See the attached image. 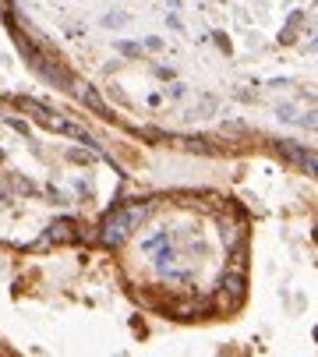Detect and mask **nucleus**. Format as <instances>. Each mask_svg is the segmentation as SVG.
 <instances>
[{
  "mask_svg": "<svg viewBox=\"0 0 318 357\" xmlns=\"http://www.w3.org/2000/svg\"><path fill=\"white\" fill-rule=\"evenodd\" d=\"M128 188L124 167L82 124L32 96L0 92V251L89 248Z\"/></svg>",
  "mask_w": 318,
  "mask_h": 357,
  "instance_id": "nucleus-3",
  "label": "nucleus"
},
{
  "mask_svg": "<svg viewBox=\"0 0 318 357\" xmlns=\"http://www.w3.org/2000/svg\"><path fill=\"white\" fill-rule=\"evenodd\" d=\"M32 68L188 149H308L315 0H0Z\"/></svg>",
  "mask_w": 318,
  "mask_h": 357,
  "instance_id": "nucleus-1",
  "label": "nucleus"
},
{
  "mask_svg": "<svg viewBox=\"0 0 318 357\" xmlns=\"http://www.w3.org/2000/svg\"><path fill=\"white\" fill-rule=\"evenodd\" d=\"M96 244L110 255L124 297L174 326L234 322L251 297L255 220L220 188L121 195Z\"/></svg>",
  "mask_w": 318,
  "mask_h": 357,
  "instance_id": "nucleus-2",
  "label": "nucleus"
}]
</instances>
